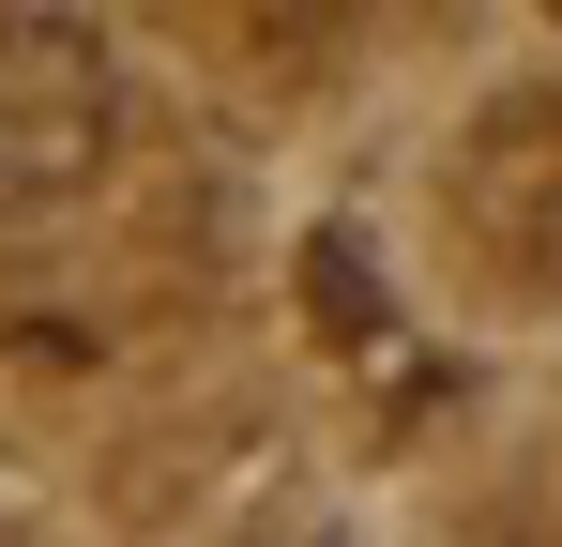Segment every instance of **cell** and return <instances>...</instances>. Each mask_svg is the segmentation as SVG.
I'll use <instances>...</instances> for the list:
<instances>
[{
    "label": "cell",
    "instance_id": "6da1fadb",
    "mask_svg": "<svg viewBox=\"0 0 562 547\" xmlns=\"http://www.w3.org/2000/svg\"><path fill=\"white\" fill-rule=\"evenodd\" d=\"M122 153V62L92 15H0V228L77 213Z\"/></svg>",
    "mask_w": 562,
    "mask_h": 547
}]
</instances>
